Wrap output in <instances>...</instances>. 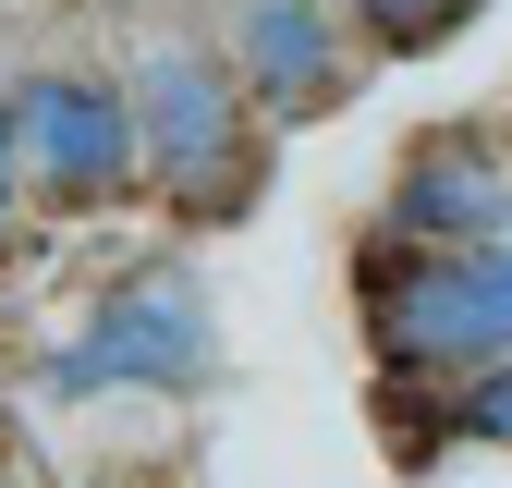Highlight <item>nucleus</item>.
Segmentation results:
<instances>
[{
	"instance_id": "f257e3e1",
	"label": "nucleus",
	"mask_w": 512,
	"mask_h": 488,
	"mask_svg": "<svg viewBox=\"0 0 512 488\" xmlns=\"http://www.w3.org/2000/svg\"><path fill=\"white\" fill-rule=\"evenodd\" d=\"M366 330H378V366H391V379L512 366V232H500V244L366 257Z\"/></svg>"
},
{
	"instance_id": "f03ea898",
	"label": "nucleus",
	"mask_w": 512,
	"mask_h": 488,
	"mask_svg": "<svg viewBox=\"0 0 512 488\" xmlns=\"http://www.w3.org/2000/svg\"><path fill=\"white\" fill-rule=\"evenodd\" d=\"M135 110H147V171H159V196H171L183 220H244V208H256L269 147H256V86H244V61H208L196 37H171V49H147Z\"/></svg>"
},
{
	"instance_id": "7ed1b4c3",
	"label": "nucleus",
	"mask_w": 512,
	"mask_h": 488,
	"mask_svg": "<svg viewBox=\"0 0 512 488\" xmlns=\"http://www.w3.org/2000/svg\"><path fill=\"white\" fill-rule=\"evenodd\" d=\"M208 366H220L208 293L183 281V269H122L110 305L49 354V391H61V403H86V391H196Z\"/></svg>"
},
{
	"instance_id": "20e7f679",
	"label": "nucleus",
	"mask_w": 512,
	"mask_h": 488,
	"mask_svg": "<svg viewBox=\"0 0 512 488\" xmlns=\"http://www.w3.org/2000/svg\"><path fill=\"white\" fill-rule=\"evenodd\" d=\"M13 135H25V171L61 208H110V196H135V171H147V110L122 86H98V74H37L25 110H13Z\"/></svg>"
},
{
	"instance_id": "39448f33",
	"label": "nucleus",
	"mask_w": 512,
	"mask_h": 488,
	"mask_svg": "<svg viewBox=\"0 0 512 488\" xmlns=\"http://www.w3.org/2000/svg\"><path fill=\"white\" fill-rule=\"evenodd\" d=\"M232 61H244V86L281 122H317L342 98V25L317 13V0H244L232 13Z\"/></svg>"
},
{
	"instance_id": "423d86ee",
	"label": "nucleus",
	"mask_w": 512,
	"mask_h": 488,
	"mask_svg": "<svg viewBox=\"0 0 512 488\" xmlns=\"http://www.w3.org/2000/svg\"><path fill=\"white\" fill-rule=\"evenodd\" d=\"M391 244H500V159L476 135H427L391 183Z\"/></svg>"
},
{
	"instance_id": "0eeeda50",
	"label": "nucleus",
	"mask_w": 512,
	"mask_h": 488,
	"mask_svg": "<svg viewBox=\"0 0 512 488\" xmlns=\"http://www.w3.org/2000/svg\"><path fill=\"white\" fill-rule=\"evenodd\" d=\"M476 13H488V0H354V25L391 49V61H427L439 37H464Z\"/></svg>"
},
{
	"instance_id": "6e6552de",
	"label": "nucleus",
	"mask_w": 512,
	"mask_h": 488,
	"mask_svg": "<svg viewBox=\"0 0 512 488\" xmlns=\"http://www.w3.org/2000/svg\"><path fill=\"white\" fill-rule=\"evenodd\" d=\"M452 440H488V452H512V366H488L476 391H452Z\"/></svg>"
},
{
	"instance_id": "1a4fd4ad",
	"label": "nucleus",
	"mask_w": 512,
	"mask_h": 488,
	"mask_svg": "<svg viewBox=\"0 0 512 488\" xmlns=\"http://www.w3.org/2000/svg\"><path fill=\"white\" fill-rule=\"evenodd\" d=\"M13 159H25V135H13V110H0V232H13Z\"/></svg>"
}]
</instances>
